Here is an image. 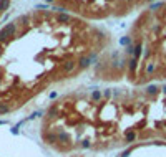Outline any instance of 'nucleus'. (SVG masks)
Instances as JSON below:
<instances>
[{
	"instance_id": "nucleus-1",
	"label": "nucleus",
	"mask_w": 166,
	"mask_h": 157,
	"mask_svg": "<svg viewBox=\"0 0 166 157\" xmlns=\"http://www.w3.org/2000/svg\"><path fill=\"white\" fill-rule=\"evenodd\" d=\"M17 28H18V23H8L2 32H0V43H4L8 40V36H13L17 33Z\"/></svg>"
},
{
	"instance_id": "nucleus-2",
	"label": "nucleus",
	"mask_w": 166,
	"mask_h": 157,
	"mask_svg": "<svg viewBox=\"0 0 166 157\" xmlns=\"http://www.w3.org/2000/svg\"><path fill=\"white\" fill-rule=\"evenodd\" d=\"M75 68H76V61H72V60L65 61V63L61 64V71L63 73H72Z\"/></svg>"
},
{
	"instance_id": "nucleus-3",
	"label": "nucleus",
	"mask_w": 166,
	"mask_h": 157,
	"mask_svg": "<svg viewBox=\"0 0 166 157\" xmlns=\"http://www.w3.org/2000/svg\"><path fill=\"white\" fill-rule=\"evenodd\" d=\"M90 64H91L90 56H80L78 61H76V66H78V68H88Z\"/></svg>"
},
{
	"instance_id": "nucleus-4",
	"label": "nucleus",
	"mask_w": 166,
	"mask_h": 157,
	"mask_svg": "<svg viewBox=\"0 0 166 157\" xmlns=\"http://www.w3.org/2000/svg\"><path fill=\"white\" fill-rule=\"evenodd\" d=\"M158 91H159V88L155 86V84H151V86L146 88V94H148V96H155V94H158Z\"/></svg>"
},
{
	"instance_id": "nucleus-5",
	"label": "nucleus",
	"mask_w": 166,
	"mask_h": 157,
	"mask_svg": "<svg viewBox=\"0 0 166 157\" xmlns=\"http://www.w3.org/2000/svg\"><path fill=\"white\" fill-rule=\"evenodd\" d=\"M57 20L60 21V23H68V21H72V17H70V15H67V13H60L57 17Z\"/></svg>"
},
{
	"instance_id": "nucleus-6",
	"label": "nucleus",
	"mask_w": 166,
	"mask_h": 157,
	"mask_svg": "<svg viewBox=\"0 0 166 157\" xmlns=\"http://www.w3.org/2000/svg\"><path fill=\"white\" fill-rule=\"evenodd\" d=\"M10 111H12V107L8 103H0V114H7Z\"/></svg>"
},
{
	"instance_id": "nucleus-7",
	"label": "nucleus",
	"mask_w": 166,
	"mask_h": 157,
	"mask_svg": "<svg viewBox=\"0 0 166 157\" xmlns=\"http://www.w3.org/2000/svg\"><path fill=\"white\" fill-rule=\"evenodd\" d=\"M101 96H103V93H101L100 89H95L93 93H91V101H95V103H96V101H100L101 99Z\"/></svg>"
},
{
	"instance_id": "nucleus-8",
	"label": "nucleus",
	"mask_w": 166,
	"mask_h": 157,
	"mask_svg": "<svg viewBox=\"0 0 166 157\" xmlns=\"http://www.w3.org/2000/svg\"><path fill=\"white\" fill-rule=\"evenodd\" d=\"M8 7H10V0H0V12L7 10Z\"/></svg>"
},
{
	"instance_id": "nucleus-9",
	"label": "nucleus",
	"mask_w": 166,
	"mask_h": 157,
	"mask_svg": "<svg viewBox=\"0 0 166 157\" xmlns=\"http://www.w3.org/2000/svg\"><path fill=\"white\" fill-rule=\"evenodd\" d=\"M101 93H103V96H105L106 99H110V96H111V91H110V89H103Z\"/></svg>"
},
{
	"instance_id": "nucleus-10",
	"label": "nucleus",
	"mask_w": 166,
	"mask_h": 157,
	"mask_svg": "<svg viewBox=\"0 0 166 157\" xmlns=\"http://www.w3.org/2000/svg\"><path fill=\"white\" fill-rule=\"evenodd\" d=\"M47 2H48V4H53V2H55V0H47Z\"/></svg>"
},
{
	"instance_id": "nucleus-11",
	"label": "nucleus",
	"mask_w": 166,
	"mask_h": 157,
	"mask_svg": "<svg viewBox=\"0 0 166 157\" xmlns=\"http://www.w3.org/2000/svg\"><path fill=\"white\" fill-rule=\"evenodd\" d=\"M0 50H2V43H0Z\"/></svg>"
}]
</instances>
